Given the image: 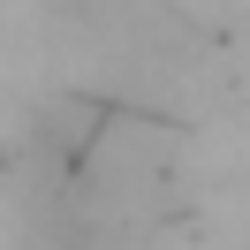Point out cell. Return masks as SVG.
Segmentation results:
<instances>
[{
	"label": "cell",
	"mask_w": 250,
	"mask_h": 250,
	"mask_svg": "<svg viewBox=\"0 0 250 250\" xmlns=\"http://www.w3.org/2000/svg\"><path fill=\"white\" fill-rule=\"evenodd\" d=\"M182 152L137 106H68L38 137L31 159V220L53 250H129L167 220Z\"/></svg>",
	"instance_id": "1"
}]
</instances>
